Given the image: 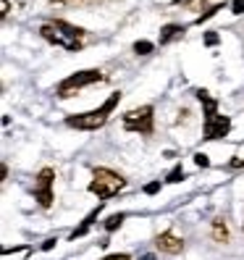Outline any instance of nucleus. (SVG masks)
Returning a JSON list of instances; mask_svg holds the SVG:
<instances>
[{
  "instance_id": "a211bd4d",
  "label": "nucleus",
  "mask_w": 244,
  "mask_h": 260,
  "mask_svg": "<svg viewBox=\"0 0 244 260\" xmlns=\"http://www.w3.org/2000/svg\"><path fill=\"white\" fill-rule=\"evenodd\" d=\"M231 11L236 13V16H239V13H244V0H231Z\"/></svg>"
},
{
  "instance_id": "412c9836",
  "label": "nucleus",
  "mask_w": 244,
  "mask_h": 260,
  "mask_svg": "<svg viewBox=\"0 0 244 260\" xmlns=\"http://www.w3.org/2000/svg\"><path fill=\"white\" fill-rule=\"evenodd\" d=\"M140 260H158V257H155V255H152V252H147V255H142Z\"/></svg>"
},
{
  "instance_id": "ddd939ff",
  "label": "nucleus",
  "mask_w": 244,
  "mask_h": 260,
  "mask_svg": "<svg viewBox=\"0 0 244 260\" xmlns=\"http://www.w3.org/2000/svg\"><path fill=\"white\" fill-rule=\"evenodd\" d=\"M152 50H155V45H152V42H147V40L134 42V53H136V55H150Z\"/></svg>"
},
{
  "instance_id": "9b49d317",
  "label": "nucleus",
  "mask_w": 244,
  "mask_h": 260,
  "mask_svg": "<svg viewBox=\"0 0 244 260\" xmlns=\"http://www.w3.org/2000/svg\"><path fill=\"white\" fill-rule=\"evenodd\" d=\"M213 239H216V242H228V226L221 218L213 221Z\"/></svg>"
},
{
  "instance_id": "f03ea898",
  "label": "nucleus",
  "mask_w": 244,
  "mask_h": 260,
  "mask_svg": "<svg viewBox=\"0 0 244 260\" xmlns=\"http://www.w3.org/2000/svg\"><path fill=\"white\" fill-rule=\"evenodd\" d=\"M197 100L202 103L205 108V126H202V140L213 142V140H223V137L231 132V121L228 116H221L218 113V100L210 98L207 89H197Z\"/></svg>"
},
{
  "instance_id": "1a4fd4ad",
  "label": "nucleus",
  "mask_w": 244,
  "mask_h": 260,
  "mask_svg": "<svg viewBox=\"0 0 244 260\" xmlns=\"http://www.w3.org/2000/svg\"><path fill=\"white\" fill-rule=\"evenodd\" d=\"M181 37H184V26L181 24H165L160 29V45H168V42L181 40Z\"/></svg>"
},
{
  "instance_id": "f3484780",
  "label": "nucleus",
  "mask_w": 244,
  "mask_h": 260,
  "mask_svg": "<svg viewBox=\"0 0 244 260\" xmlns=\"http://www.w3.org/2000/svg\"><path fill=\"white\" fill-rule=\"evenodd\" d=\"M155 192H160V181H150L145 187V194H155Z\"/></svg>"
},
{
  "instance_id": "7ed1b4c3",
  "label": "nucleus",
  "mask_w": 244,
  "mask_h": 260,
  "mask_svg": "<svg viewBox=\"0 0 244 260\" xmlns=\"http://www.w3.org/2000/svg\"><path fill=\"white\" fill-rule=\"evenodd\" d=\"M118 103H121V92H113L108 100L100 105V108L87 111V113H79V116H68V118H66V126L82 129V132H97V129H102L105 124H108V118H111V113L116 111Z\"/></svg>"
},
{
  "instance_id": "dca6fc26",
  "label": "nucleus",
  "mask_w": 244,
  "mask_h": 260,
  "mask_svg": "<svg viewBox=\"0 0 244 260\" xmlns=\"http://www.w3.org/2000/svg\"><path fill=\"white\" fill-rule=\"evenodd\" d=\"M218 40H221V37H218L216 32H207V35H205V45H207V48H213V45H218Z\"/></svg>"
},
{
  "instance_id": "39448f33",
  "label": "nucleus",
  "mask_w": 244,
  "mask_h": 260,
  "mask_svg": "<svg viewBox=\"0 0 244 260\" xmlns=\"http://www.w3.org/2000/svg\"><path fill=\"white\" fill-rule=\"evenodd\" d=\"M97 82H105V74H102L100 69H87V71H76V74L66 76V79L58 84L55 95H58L60 100H68V98H74L76 92H82L84 87H92V84H97Z\"/></svg>"
},
{
  "instance_id": "4468645a",
  "label": "nucleus",
  "mask_w": 244,
  "mask_h": 260,
  "mask_svg": "<svg viewBox=\"0 0 244 260\" xmlns=\"http://www.w3.org/2000/svg\"><path fill=\"white\" fill-rule=\"evenodd\" d=\"M181 179H184V168H181V166H176L173 171L168 174V181H171V184H179Z\"/></svg>"
},
{
  "instance_id": "2eb2a0df",
  "label": "nucleus",
  "mask_w": 244,
  "mask_h": 260,
  "mask_svg": "<svg viewBox=\"0 0 244 260\" xmlns=\"http://www.w3.org/2000/svg\"><path fill=\"white\" fill-rule=\"evenodd\" d=\"M194 163L200 166V168H207V166H210V160H207L205 152H194Z\"/></svg>"
},
{
  "instance_id": "0eeeda50",
  "label": "nucleus",
  "mask_w": 244,
  "mask_h": 260,
  "mask_svg": "<svg viewBox=\"0 0 244 260\" xmlns=\"http://www.w3.org/2000/svg\"><path fill=\"white\" fill-rule=\"evenodd\" d=\"M53 181H55V171L53 168H42L34 179V200L42 208H50L53 205Z\"/></svg>"
},
{
  "instance_id": "6ab92c4d",
  "label": "nucleus",
  "mask_w": 244,
  "mask_h": 260,
  "mask_svg": "<svg viewBox=\"0 0 244 260\" xmlns=\"http://www.w3.org/2000/svg\"><path fill=\"white\" fill-rule=\"evenodd\" d=\"M8 11H11V3H8V0H0V16H8Z\"/></svg>"
},
{
  "instance_id": "f257e3e1",
  "label": "nucleus",
  "mask_w": 244,
  "mask_h": 260,
  "mask_svg": "<svg viewBox=\"0 0 244 260\" xmlns=\"http://www.w3.org/2000/svg\"><path fill=\"white\" fill-rule=\"evenodd\" d=\"M40 35H42V40H48L50 45H58V48L71 50V53L82 50V45H84V29L74 26L68 21H60V19L45 21L40 26Z\"/></svg>"
},
{
  "instance_id": "20e7f679",
  "label": "nucleus",
  "mask_w": 244,
  "mask_h": 260,
  "mask_svg": "<svg viewBox=\"0 0 244 260\" xmlns=\"http://www.w3.org/2000/svg\"><path fill=\"white\" fill-rule=\"evenodd\" d=\"M126 187V179L111 171V168H95L92 171V181H89V192L97 194L100 200H111V197H116L121 189Z\"/></svg>"
},
{
  "instance_id": "423d86ee",
  "label": "nucleus",
  "mask_w": 244,
  "mask_h": 260,
  "mask_svg": "<svg viewBox=\"0 0 244 260\" xmlns=\"http://www.w3.org/2000/svg\"><path fill=\"white\" fill-rule=\"evenodd\" d=\"M155 108L152 105H142V108H131L124 113V129L126 132H140V134H152L155 129Z\"/></svg>"
},
{
  "instance_id": "9d476101",
  "label": "nucleus",
  "mask_w": 244,
  "mask_h": 260,
  "mask_svg": "<svg viewBox=\"0 0 244 260\" xmlns=\"http://www.w3.org/2000/svg\"><path fill=\"white\" fill-rule=\"evenodd\" d=\"M100 210H102V203H100V205H97V208H95V210H92V213H89V216L82 221V226H79V229H74V232H71V239H79V237H84V234L89 232V226L95 223V218H97V213H100Z\"/></svg>"
},
{
  "instance_id": "6e6552de",
  "label": "nucleus",
  "mask_w": 244,
  "mask_h": 260,
  "mask_svg": "<svg viewBox=\"0 0 244 260\" xmlns=\"http://www.w3.org/2000/svg\"><path fill=\"white\" fill-rule=\"evenodd\" d=\"M155 247L165 255H179L181 250H184V242H181L173 232H163V234L155 237Z\"/></svg>"
},
{
  "instance_id": "f8f14e48",
  "label": "nucleus",
  "mask_w": 244,
  "mask_h": 260,
  "mask_svg": "<svg viewBox=\"0 0 244 260\" xmlns=\"http://www.w3.org/2000/svg\"><path fill=\"white\" fill-rule=\"evenodd\" d=\"M124 213H113V216H108V218H105V232H116V229L121 226V223H124Z\"/></svg>"
},
{
  "instance_id": "aec40b11",
  "label": "nucleus",
  "mask_w": 244,
  "mask_h": 260,
  "mask_svg": "<svg viewBox=\"0 0 244 260\" xmlns=\"http://www.w3.org/2000/svg\"><path fill=\"white\" fill-rule=\"evenodd\" d=\"M105 260H131V257H129L126 252H116V255H108Z\"/></svg>"
},
{
  "instance_id": "4be33fe9",
  "label": "nucleus",
  "mask_w": 244,
  "mask_h": 260,
  "mask_svg": "<svg viewBox=\"0 0 244 260\" xmlns=\"http://www.w3.org/2000/svg\"><path fill=\"white\" fill-rule=\"evenodd\" d=\"M50 3H68V0H50Z\"/></svg>"
}]
</instances>
